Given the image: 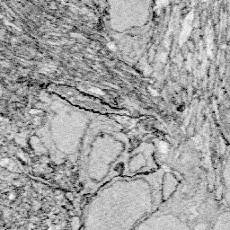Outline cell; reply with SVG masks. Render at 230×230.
<instances>
[{
    "mask_svg": "<svg viewBox=\"0 0 230 230\" xmlns=\"http://www.w3.org/2000/svg\"><path fill=\"white\" fill-rule=\"evenodd\" d=\"M221 194L223 208L230 210V147L226 153L221 170Z\"/></svg>",
    "mask_w": 230,
    "mask_h": 230,
    "instance_id": "6da1fadb",
    "label": "cell"
},
{
    "mask_svg": "<svg viewBox=\"0 0 230 230\" xmlns=\"http://www.w3.org/2000/svg\"><path fill=\"white\" fill-rule=\"evenodd\" d=\"M209 230H230V210L223 207L217 210Z\"/></svg>",
    "mask_w": 230,
    "mask_h": 230,
    "instance_id": "7a4b0ae2",
    "label": "cell"
},
{
    "mask_svg": "<svg viewBox=\"0 0 230 230\" xmlns=\"http://www.w3.org/2000/svg\"><path fill=\"white\" fill-rule=\"evenodd\" d=\"M227 88L228 92V95L230 97V52L227 60Z\"/></svg>",
    "mask_w": 230,
    "mask_h": 230,
    "instance_id": "3957f363",
    "label": "cell"
},
{
    "mask_svg": "<svg viewBox=\"0 0 230 230\" xmlns=\"http://www.w3.org/2000/svg\"><path fill=\"white\" fill-rule=\"evenodd\" d=\"M158 149L162 153H166L167 149H168V145H167L165 142H161L158 145Z\"/></svg>",
    "mask_w": 230,
    "mask_h": 230,
    "instance_id": "277c9868",
    "label": "cell"
},
{
    "mask_svg": "<svg viewBox=\"0 0 230 230\" xmlns=\"http://www.w3.org/2000/svg\"><path fill=\"white\" fill-rule=\"evenodd\" d=\"M91 91L94 92V93H96V94H98V95H103V92L101 91L100 89H97V88H92Z\"/></svg>",
    "mask_w": 230,
    "mask_h": 230,
    "instance_id": "5b68a950",
    "label": "cell"
},
{
    "mask_svg": "<svg viewBox=\"0 0 230 230\" xmlns=\"http://www.w3.org/2000/svg\"><path fill=\"white\" fill-rule=\"evenodd\" d=\"M108 48H110L111 51H115L116 49V47H115V45L113 44V42H110V43H108Z\"/></svg>",
    "mask_w": 230,
    "mask_h": 230,
    "instance_id": "8992f818",
    "label": "cell"
},
{
    "mask_svg": "<svg viewBox=\"0 0 230 230\" xmlns=\"http://www.w3.org/2000/svg\"><path fill=\"white\" fill-rule=\"evenodd\" d=\"M149 90H150V92L153 93V95H157V91H155V90H153V89H151V88L149 89Z\"/></svg>",
    "mask_w": 230,
    "mask_h": 230,
    "instance_id": "52a82bcc",
    "label": "cell"
},
{
    "mask_svg": "<svg viewBox=\"0 0 230 230\" xmlns=\"http://www.w3.org/2000/svg\"><path fill=\"white\" fill-rule=\"evenodd\" d=\"M7 163H8V160L7 159V160H5V161H2V163H1V164H2V165H4L5 164H7Z\"/></svg>",
    "mask_w": 230,
    "mask_h": 230,
    "instance_id": "ba28073f",
    "label": "cell"
}]
</instances>
